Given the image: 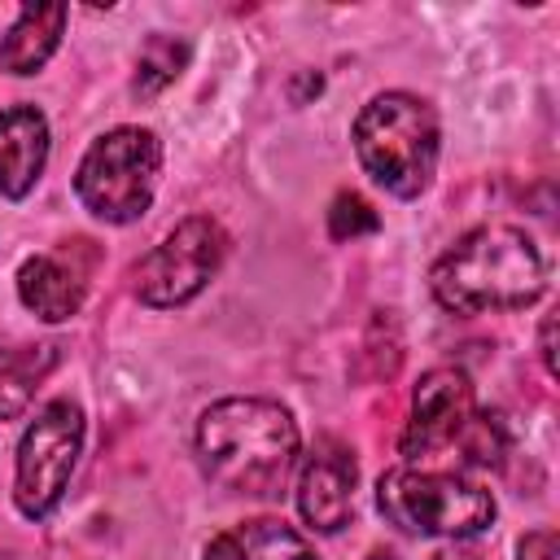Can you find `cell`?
Wrapping results in <instances>:
<instances>
[{
	"mask_svg": "<svg viewBox=\"0 0 560 560\" xmlns=\"http://www.w3.org/2000/svg\"><path fill=\"white\" fill-rule=\"evenodd\" d=\"M433 298L455 315L516 311L547 289V262L538 241L516 223H486L464 232L433 262Z\"/></svg>",
	"mask_w": 560,
	"mask_h": 560,
	"instance_id": "1",
	"label": "cell"
},
{
	"mask_svg": "<svg viewBox=\"0 0 560 560\" xmlns=\"http://www.w3.org/2000/svg\"><path fill=\"white\" fill-rule=\"evenodd\" d=\"M197 455L232 494H276L298 459V424L280 402L223 398L197 420Z\"/></svg>",
	"mask_w": 560,
	"mask_h": 560,
	"instance_id": "2",
	"label": "cell"
},
{
	"mask_svg": "<svg viewBox=\"0 0 560 560\" xmlns=\"http://www.w3.org/2000/svg\"><path fill=\"white\" fill-rule=\"evenodd\" d=\"M363 171L394 197H420L438 166V118L420 96L385 92L354 118Z\"/></svg>",
	"mask_w": 560,
	"mask_h": 560,
	"instance_id": "3",
	"label": "cell"
},
{
	"mask_svg": "<svg viewBox=\"0 0 560 560\" xmlns=\"http://www.w3.org/2000/svg\"><path fill=\"white\" fill-rule=\"evenodd\" d=\"M376 508L402 534L468 538L494 521V494L486 486L438 468H389L376 481Z\"/></svg>",
	"mask_w": 560,
	"mask_h": 560,
	"instance_id": "4",
	"label": "cell"
},
{
	"mask_svg": "<svg viewBox=\"0 0 560 560\" xmlns=\"http://www.w3.org/2000/svg\"><path fill=\"white\" fill-rule=\"evenodd\" d=\"M158 166H162L158 136L144 127H118V131H105L83 153L79 175H74V192L96 219L136 223L153 201Z\"/></svg>",
	"mask_w": 560,
	"mask_h": 560,
	"instance_id": "5",
	"label": "cell"
},
{
	"mask_svg": "<svg viewBox=\"0 0 560 560\" xmlns=\"http://www.w3.org/2000/svg\"><path fill=\"white\" fill-rule=\"evenodd\" d=\"M79 446H83V411L70 398L48 402L31 420V429L22 433V446H18V481H13V499H18L22 516L39 521L61 503L66 481L79 459Z\"/></svg>",
	"mask_w": 560,
	"mask_h": 560,
	"instance_id": "6",
	"label": "cell"
},
{
	"mask_svg": "<svg viewBox=\"0 0 560 560\" xmlns=\"http://www.w3.org/2000/svg\"><path fill=\"white\" fill-rule=\"evenodd\" d=\"M223 254H228L223 228L210 214H192L136 262V298L144 306H184L219 271Z\"/></svg>",
	"mask_w": 560,
	"mask_h": 560,
	"instance_id": "7",
	"label": "cell"
},
{
	"mask_svg": "<svg viewBox=\"0 0 560 560\" xmlns=\"http://www.w3.org/2000/svg\"><path fill=\"white\" fill-rule=\"evenodd\" d=\"M472 385L459 368H433L420 376L416 398H411V420L402 433V455L407 459H429L446 446H455L472 420Z\"/></svg>",
	"mask_w": 560,
	"mask_h": 560,
	"instance_id": "8",
	"label": "cell"
},
{
	"mask_svg": "<svg viewBox=\"0 0 560 560\" xmlns=\"http://www.w3.org/2000/svg\"><path fill=\"white\" fill-rule=\"evenodd\" d=\"M354 481H359V468H354V455L324 438L306 464H302V477H298V512L311 529L319 534H332L346 525L350 508H354Z\"/></svg>",
	"mask_w": 560,
	"mask_h": 560,
	"instance_id": "9",
	"label": "cell"
},
{
	"mask_svg": "<svg viewBox=\"0 0 560 560\" xmlns=\"http://www.w3.org/2000/svg\"><path fill=\"white\" fill-rule=\"evenodd\" d=\"M48 162V122L35 105L0 109V192L26 197Z\"/></svg>",
	"mask_w": 560,
	"mask_h": 560,
	"instance_id": "10",
	"label": "cell"
},
{
	"mask_svg": "<svg viewBox=\"0 0 560 560\" xmlns=\"http://www.w3.org/2000/svg\"><path fill=\"white\" fill-rule=\"evenodd\" d=\"M83 289H88L83 271L74 262L57 258V254H35L18 271V298H22V306L35 311L48 324L70 319L83 306Z\"/></svg>",
	"mask_w": 560,
	"mask_h": 560,
	"instance_id": "11",
	"label": "cell"
},
{
	"mask_svg": "<svg viewBox=\"0 0 560 560\" xmlns=\"http://www.w3.org/2000/svg\"><path fill=\"white\" fill-rule=\"evenodd\" d=\"M201 560H319L311 551V542L289 529L284 521L258 516V521H241L232 529H223Z\"/></svg>",
	"mask_w": 560,
	"mask_h": 560,
	"instance_id": "12",
	"label": "cell"
},
{
	"mask_svg": "<svg viewBox=\"0 0 560 560\" xmlns=\"http://www.w3.org/2000/svg\"><path fill=\"white\" fill-rule=\"evenodd\" d=\"M66 26V4H39V9H22L18 22L9 26V35L0 39V70L9 74H35Z\"/></svg>",
	"mask_w": 560,
	"mask_h": 560,
	"instance_id": "13",
	"label": "cell"
},
{
	"mask_svg": "<svg viewBox=\"0 0 560 560\" xmlns=\"http://www.w3.org/2000/svg\"><path fill=\"white\" fill-rule=\"evenodd\" d=\"M52 350L57 346H35V350H4L0 346V420L18 416L31 402L35 381L52 363Z\"/></svg>",
	"mask_w": 560,
	"mask_h": 560,
	"instance_id": "14",
	"label": "cell"
},
{
	"mask_svg": "<svg viewBox=\"0 0 560 560\" xmlns=\"http://www.w3.org/2000/svg\"><path fill=\"white\" fill-rule=\"evenodd\" d=\"M188 66V44L175 35H153L136 61V92L140 96H158L166 83H175V74Z\"/></svg>",
	"mask_w": 560,
	"mask_h": 560,
	"instance_id": "15",
	"label": "cell"
},
{
	"mask_svg": "<svg viewBox=\"0 0 560 560\" xmlns=\"http://www.w3.org/2000/svg\"><path fill=\"white\" fill-rule=\"evenodd\" d=\"M328 232H332V241L368 236V232H376V210L359 192H337V201L328 210Z\"/></svg>",
	"mask_w": 560,
	"mask_h": 560,
	"instance_id": "16",
	"label": "cell"
},
{
	"mask_svg": "<svg viewBox=\"0 0 560 560\" xmlns=\"http://www.w3.org/2000/svg\"><path fill=\"white\" fill-rule=\"evenodd\" d=\"M516 556H521V560H556V556H560V542H556L551 529H534V534L521 538Z\"/></svg>",
	"mask_w": 560,
	"mask_h": 560,
	"instance_id": "17",
	"label": "cell"
},
{
	"mask_svg": "<svg viewBox=\"0 0 560 560\" xmlns=\"http://www.w3.org/2000/svg\"><path fill=\"white\" fill-rule=\"evenodd\" d=\"M551 332H556V319L547 315V319H542V341H538V350H542V368L556 376V350H551Z\"/></svg>",
	"mask_w": 560,
	"mask_h": 560,
	"instance_id": "18",
	"label": "cell"
},
{
	"mask_svg": "<svg viewBox=\"0 0 560 560\" xmlns=\"http://www.w3.org/2000/svg\"><path fill=\"white\" fill-rule=\"evenodd\" d=\"M433 560H481V556H477V547H468V542H451V547H442Z\"/></svg>",
	"mask_w": 560,
	"mask_h": 560,
	"instance_id": "19",
	"label": "cell"
},
{
	"mask_svg": "<svg viewBox=\"0 0 560 560\" xmlns=\"http://www.w3.org/2000/svg\"><path fill=\"white\" fill-rule=\"evenodd\" d=\"M372 560H389V556H385V551H376V556H372Z\"/></svg>",
	"mask_w": 560,
	"mask_h": 560,
	"instance_id": "20",
	"label": "cell"
}]
</instances>
